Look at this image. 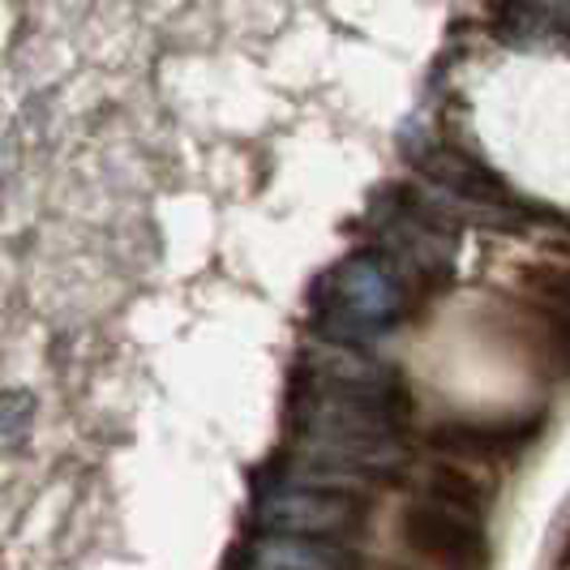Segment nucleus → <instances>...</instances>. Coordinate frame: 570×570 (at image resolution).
<instances>
[{"label":"nucleus","instance_id":"1","mask_svg":"<svg viewBox=\"0 0 570 570\" xmlns=\"http://www.w3.org/2000/svg\"><path fill=\"white\" fill-rule=\"evenodd\" d=\"M400 541L429 570H489L493 562L485 519H472L451 507H433L425 498H416L400 514Z\"/></svg>","mask_w":570,"mask_h":570},{"label":"nucleus","instance_id":"2","mask_svg":"<svg viewBox=\"0 0 570 570\" xmlns=\"http://www.w3.org/2000/svg\"><path fill=\"white\" fill-rule=\"evenodd\" d=\"M541 425L537 421H442L425 433V446L433 459H455V463H472L493 472L498 463H511L537 442Z\"/></svg>","mask_w":570,"mask_h":570},{"label":"nucleus","instance_id":"7","mask_svg":"<svg viewBox=\"0 0 570 570\" xmlns=\"http://www.w3.org/2000/svg\"><path fill=\"white\" fill-rule=\"evenodd\" d=\"M386 570H407V567H386Z\"/></svg>","mask_w":570,"mask_h":570},{"label":"nucleus","instance_id":"6","mask_svg":"<svg viewBox=\"0 0 570 570\" xmlns=\"http://www.w3.org/2000/svg\"><path fill=\"white\" fill-rule=\"evenodd\" d=\"M553 249H558V254H562V257H567V262H570V228L562 232L558 240H553Z\"/></svg>","mask_w":570,"mask_h":570},{"label":"nucleus","instance_id":"5","mask_svg":"<svg viewBox=\"0 0 570 570\" xmlns=\"http://www.w3.org/2000/svg\"><path fill=\"white\" fill-rule=\"evenodd\" d=\"M558 570H570V523L562 532V544H558Z\"/></svg>","mask_w":570,"mask_h":570},{"label":"nucleus","instance_id":"3","mask_svg":"<svg viewBox=\"0 0 570 570\" xmlns=\"http://www.w3.org/2000/svg\"><path fill=\"white\" fill-rule=\"evenodd\" d=\"M421 498L433 507H451L472 519H489L498 502V481H489L485 468L455 463V459H433L421 472Z\"/></svg>","mask_w":570,"mask_h":570},{"label":"nucleus","instance_id":"4","mask_svg":"<svg viewBox=\"0 0 570 570\" xmlns=\"http://www.w3.org/2000/svg\"><path fill=\"white\" fill-rule=\"evenodd\" d=\"M519 296L541 305L544 314L570 322V262H528L519 275Z\"/></svg>","mask_w":570,"mask_h":570}]
</instances>
